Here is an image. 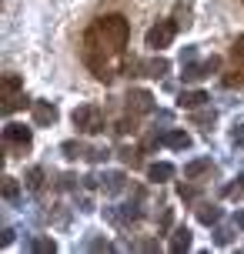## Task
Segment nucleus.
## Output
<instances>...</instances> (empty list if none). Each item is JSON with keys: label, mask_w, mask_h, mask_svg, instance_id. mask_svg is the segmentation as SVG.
I'll use <instances>...</instances> for the list:
<instances>
[{"label": "nucleus", "mask_w": 244, "mask_h": 254, "mask_svg": "<svg viewBox=\"0 0 244 254\" xmlns=\"http://www.w3.org/2000/svg\"><path fill=\"white\" fill-rule=\"evenodd\" d=\"M127 40L130 24L124 20V13H104L90 20V27L80 37V61L97 80L111 84L127 64Z\"/></svg>", "instance_id": "1"}, {"label": "nucleus", "mask_w": 244, "mask_h": 254, "mask_svg": "<svg viewBox=\"0 0 244 254\" xmlns=\"http://www.w3.org/2000/svg\"><path fill=\"white\" fill-rule=\"evenodd\" d=\"M70 121H74V127H77L80 134H101L104 127H107V121H104V111H101V107H94V104H84V107H77V111L70 114Z\"/></svg>", "instance_id": "2"}, {"label": "nucleus", "mask_w": 244, "mask_h": 254, "mask_svg": "<svg viewBox=\"0 0 244 254\" xmlns=\"http://www.w3.org/2000/svg\"><path fill=\"white\" fill-rule=\"evenodd\" d=\"M27 104V94H24V80L17 74H3V114H13L17 107Z\"/></svg>", "instance_id": "3"}, {"label": "nucleus", "mask_w": 244, "mask_h": 254, "mask_svg": "<svg viewBox=\"0 0 244 254\" xmlns=\"http://www.w3.org/2000/svg\"><path fill=\"white\" fill-rule=\"evenodd\" d=\"M224 87H244V34L231 47V70L224 74Z\"/></svg>", "instance_id": "4"}, {"label": "nucleus", "mask_w": 244, "mask_h": 254, "mask_svg": "<svg viewBox=\"0 0 244 254\" xmlns=\"http://www.w3.org/2000/svg\"><path fill=\"white\" fill-rule=\"evenodd\" d=\"M174 34H178V24H174V20H157V24L147 30V47H151V51H164L167 44L174 40Z\"/></svg>", "instance_id": "5"}, {"label": "nucleus", "mask_w": 244, "mask_h": 254, "mask_svg": "<svg viewBox=\"0 0 244 254\" xmlns=\"http://www.w3.org/2000/svg\"><path fill=\"white\" fill-rule=\"evenodd\" d=\"M30 140H34L30 127H24V124H7L3 127V144H7L10 151H27Z\"/></svg>", "instance_id": "6"}, {"label": "nucleus", "mask_w": 244, "mask_h": 254, "mask_svg": "<svg viewBox=\"0 0 244 254\" xmlns=\"http://www.w3.org/2000/svg\"><path fill=\"white\" fill-rule=\"evenodd\" d=\"M218 67H221V57H207L204 64H187L181 77H184V84H194V80H204V77H211Z\"/></svg>", "instance_id": "7"}, {"label": "nucleus", "mask_w": 244, "mask_h": 254, "mask_svg": "<svg viewBox=\"0 0 244 254\" xmlns=\"http://www.w3.org/2000/svg\"><path fill=\"white\" fill-rule=\"evenodd\" d=\"M127 111L130 114H151L154 111V97L147 90H130L127 94Z\"/></svg>", "instance_id": "8"}, {"label": "nucleus", "mask_w": 244, "mask_h": 254, "mask_svg": "<svg viewBox=\"0 0 244 254\" xmlns=\"http://www.w3.org/2000/svg\"><path fill=\"white\" fill-rule=\"evenodd\" d=\"M34 124L37 127L57 124V107H54L51 101H34Z\"/></svg>", "instance_id": "9"}, {"label": "nucleus", "mask_w": 244, "mask_h": 254, "mask_svg": "<svg viewBox=\"0 0 244 254\" xmlns=\"http://www.w3.org/2000/svg\"><path fill=\"white\" fill-rule=\"evenodd\" d=\"M164 144L174 147V151H187V147H191V134H187V130H167Z\"/></svg>", "instance_id": "10"}, {"label": "nucleus", "mask_w": 244, "mask_h": 254, "mask_svg": "<svg viewBox=\"0 0 244 254\" xmlns=\"http://www.w3.org/2000/svg\"><path fill=\"white\" fill-rule=\"evenodd\" d=\"M147 178L157 181V184H161V181H171V178H174V164H167V161H154V164L147 167Z\"/></svg>", "instance_id": "11"}, {"label": "nucleus", "mask_w": 244, "mask_h": 254, "mask_svg": "<svg viewBox=\"0 0 244 254\" xmlns=\"http://www.w3.org/2000/svg\"><path fill=\"white\" fill-rule=\"evenodd\" d=\"M204 101H207L204 90H181V97H178V104H181V107H187V111H197Z\"/></svg>", "instance_id": "12"}, {"label": "nucleus", "mask_w": 244, "mask_h": 254, "mask_svg": "<svg viewBox=\"0 0 244 254\" xmlns=\"http://www.w3.org/2000/svg\"><path fill=\"white\" fill-rule=\"evenodd\" d=\"M141 70L147 77H164L167 70H171V64L164 61V57H157V61H147V64H141Z\"/></svg>", "instance_id": "13"}, {"label": "nucleus", "mask_w": 244, "mask_h": 254, "mask_svg": "<svg viewBox=\"0 0 244 254\" xmlns=\"http://www.w3.org/2000/svg\"><path fill=\"white\" fill-rule=\"evenodd\" d=\"M197 221H201V224H218L221 221V207H214V204H201V207H197Z\"/></svg>", "instance_id": "14"}, {"label": "nucleus", "mask_w": 244, "mask_h": 254, "mask_svg": "<svg viewBox=\"0 0 244 254\" xmlns=\"http://www.w3.org/2000/svg\"><path fill=\"white\" fill-rule=\"evenodd\" d=\"M204 171H211V157H201V161H191V164L184 167V178L194 181V178H201Z\"/></svg>", "instance_id": "15"}, {"label": "nucleus", "mask_w": 244, "mask_h": 254, "mask_svg": "<svg viewBox=\"0 0 244 254\" xmlns=\"http://www.w3.org/2000/svg\"><path fill=\"white\" fill-rule=\"evenodd\" d=\"M124 184H127V178H124L121 171H114V174H107V178H104V190H107V194H121Z\"/></svg>", "instance_id": "16"}, {"label": "nucleus", "mask_w": 244, "mask_h": 254, "mask_svg": "<svg viewBox=\"0 0 244 254\" xmlns=\"http://www.w3.org/2000/svg\"><path fill=\"white\" fill-rule=\"evenodd\" d=\"M187 248H191V231L187 228H178L174 231V241H171V251H187Z\"/></svg>", "instance_id": "17"}, {"label": "nucleus", "mask_w": 244, "mask_h": 254, "mask_svg": "<svg viewBox=\"0 0 244 254\" xmlns=\"http://www.w3.org/2000/svg\"><path fill=\"white\" fill-rule=\"evenodd\" d=\"M117 157H121L124 164H130V167H141V151H137V147H121Z\"/></svg>", "instance_id": "18"}, {"label": "nucleus", "mask_w": 244, "mask_h": 254, "mask_svg": "<svg viewBox=\"0 0 244 254\" xmlns=\"http://www.w3.org/2000/svg\"><path fill=\"white\" fill-rule=\"evenodd\" d=\"M27 188L30 190L44 188V167H30V171H27Z\"/></svg>", "instance_id": "19"}, {"label": "nucleus", "mask_w": 244, "mask_h": 254, "mask_svg": "<svg viewBox=\"0 0 244 254\" xmlns=\"http://www.w3.org/2000/svg\"><path fill=\"white\" fill-rule=\"evenodd\" d=\"M61 151H64V157H80V154H87V147L80 144V140H67V144H61Z\"/></svg>", "instance_id": "20"}, {"label": "nucleus", "mask_w": 244, "mask_h": 254, "mask_svg": "<svg viewBox=\"0 0 244 254\" xmlns=\"http://www.w3.org/2000/svg\"><path fill=\"white\" fill-rule=\"evenodd\" d=\"M224 194H228L231 201H241V197H244V174L234 181V184H228V188H224Z\"/></svg>", "instance_id": "21"}, {"label": "nucleus", "mask_w": 244, "mask_h": 254, "mask_svg": "<svg viewBox=\"0 0 244 254\" xmlns=\"http://www.w3.org/2000/svg\"><path fill=\"white\" fill-rule=\"evenodd\" d=\"M107 157H111V151H107V147H90V151H87V161H90V164H101V161H107Z\"/></svg>", "instance_id": "22"}, {"label": "nucleus", "mask_w": 244, "mask_h": 254, "mask_svg": "<svg viewBox=\"0 0 244 254\" xmlns=\"http://www.w3.org/2000/svg\"><path fill=\"white\" fill-rule=\"evenodd\" d=\"M214 241H218L221 248H224V244H231L234 241V231L231 228H218V231H214Z\"/></svg>", "instance_id": "23"}, {"label": "nucleus", "mask_w": 244, "mask_h": 254, "mask_svg": "<svg viewBox=\"0 0 244 254\" xmlns=\"http://www.w3.org/2000/svg\"><path fill=\"white\" fill-rule=\"evenodd\" d=\"M214 117H218V114H214V111H197V114H194V124H214Z\"/></svg>", "instance_id": "24"}, {"label": "nucleus", "mask_w": 244, "mask_h": 254, "mask_svg": "<svg viewBox=\"0 0 244 254\" xmlns=\"http://www.w3.org/2000/svg\"><path fill=\"white\" fill-rule=\"evenodd\" d=\"M3 197H7V201H17V181L13 178L3 181Z\"/></svg>", "instance_id": "25"}, {"label": "nucleus", "mask_w": 244, "mask_h": 254, "mask_svg": "<svg viewBox=\"0 0 244 254\" xmlns=\"http://www.w3.org/2000/svg\"><path fill=\"white\" fill-rule=\"evenodd\" d=\"M34 251H57V244L47 241V238H34V244H30Z\"/></svg>", "instance_id": "26"}, {"label": "nucleus", "mask_w": 244, "mask_h": 254, "mask_svg": "<svg viewBox=\"0 0 244 254\" xmlns=\"http://www.w3.org/2000/svg\"><path fill=\"white\" fill-rule=\"evenodd\" d=\"M231 140L238 144V147H244V124H238V127L231 130Z\"/></svg>", "instance_id": "27"}, {"label": "nucleus", "mask_w": 244, "mask_h": 254, "mask_svg": "<svg viewBox=\"0 0 244 254\" xmlns=\"http://www.w3.org/2000/svg\"><path fill=\"white\" fill-rule=\"evenodd\" d=\"M181 197H184V201H194V197H197V188H191V184H181Z\"/></svg>", "instance_id": "28"}, {"label": "nucleus", "mask_w": 244, "mask_h": 254, "mask_svg": "<svg viewBox=\"0 0 244 254\" xmlns=\"http://www.w3.org/2000/svg\"><path fill=\"white\" fill-rule=\"evenodd\" d=\"M74 181H77L74 174H64V178H61V188H64V190H70V188H74Z\"/></svg>", "instance_id": "29"}, {"label": "nucleus", "mask_w": 244, "mask_h": 254, "mask_svg": "<svg viewBox=\"0 0 244 254\" xmlns=\"http://www.w3.org/2000/svg\"><path fill=\"white\" fill-rule=\"evenodd\" d=\"M234 221H238V228L244 231V211H241V214H238V217H234Z\"/></svg>", "instance_id": "30"}, {"label": "nucleus", "mask_w": 244, "mask_h": 254, "mask_svg": "<svg viewBox=\"0 0 244 254\" xmlns=\"http://www.w3.org/2000/svg\"><path fill=\"white\" fill-rule=\"evenodd\" d=\"M241 3H244V0H241Z\"/></svg>", "instance_id": "31"}]
</instances>
